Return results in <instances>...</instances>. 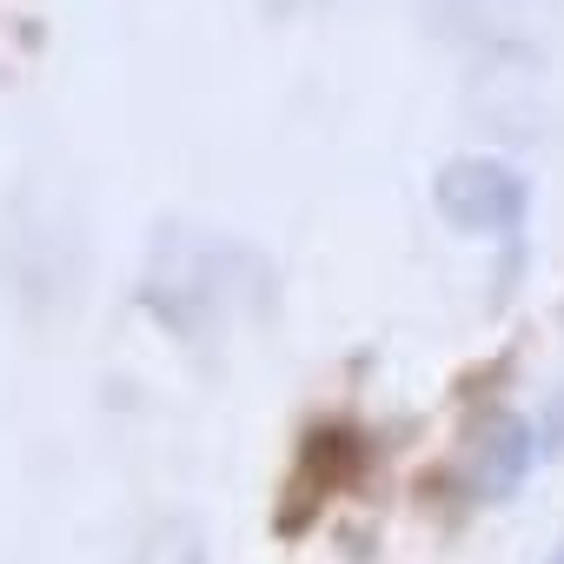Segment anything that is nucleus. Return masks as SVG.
Instances as JSON below:
<instances>
[{
	"mask_svg": "<svg viewBox=\"0 0 564 564\" xmlns=\"http://www.w3.org/2000/svg\"><path fill=\"white\" fill-rule=\"evenodd\" d=\"M432 199H438L445 226H458V232H518L524 213H531L524 173L505 166V160H485V153H465V160L438 166Z\"/></svg>",
	"mask_w": 564,
	"mask_h": 564,
	"instance_id": "nucleus-1",
	"label": "nucleus"
},
{
	"mask_svg": "<svg viewBox=\"0 0 564 564\" xmlns=\"http://www.w3.org/2000/svg\"><path fill=\"white\" fill-rule=\"evenodd\" d=\"M531 465H538L531 419L498 412V419L471 438V452H465V491H471V498H485V505H498V498H511V491L531 478Z\"/></svg>",
	"mask_w": 564,
	"mask_h": 564,
	"instance_id": "nucleus-2",
	"label": "nucleus"
},
{
	"mask_svg": "<svg viewBox=\"0 0 564 564\" xmlns=\"http://www.w3.org/2000/svg\"><path fill=\"white\" fill-rule=\"evenodd\" d=\"M359 438L346 432V425H326V432H313L306 438V452H300V471H293V485H286V511H279V531H300L306 524V511L313 505H326L352 471H359Z\"/></svg>",
	"mask_w": 564,
	"mask_h": 564,
	"instance_id": "nucleus-3",
	"label": "nucleus"
},
{
	"mask_svg": "<svg viewBox=\"0 0 564 564\" xmlns=\"http://www.w3.org/2000/svg\"><path fill=\"white\" fill-rule=\"evenodd\" d=\"M531 438H538V458H557V452H564V386L544 399V412H538Z\"/></svg>",
	"mask_w": 564,
	"mask_h": 564,
	"instance_id": "nucleus-4",
	"label": "nucleus"
},
{
	"mask_svg": "<svg viewBox=\"0 0 564 564\" xmlns=\"http://www.w3.org/2000/svg\"><path fill=\"white\" fill-rule=\"evenodd\" d=\"M544 564H564V538H557V544H551V557H544Z\"/></svg>",
	"mask_w": 564,
	"mask_h": 564,
	"instance_id": "nucleus-5",
	"label": "nucleus"
}]
</instances>
